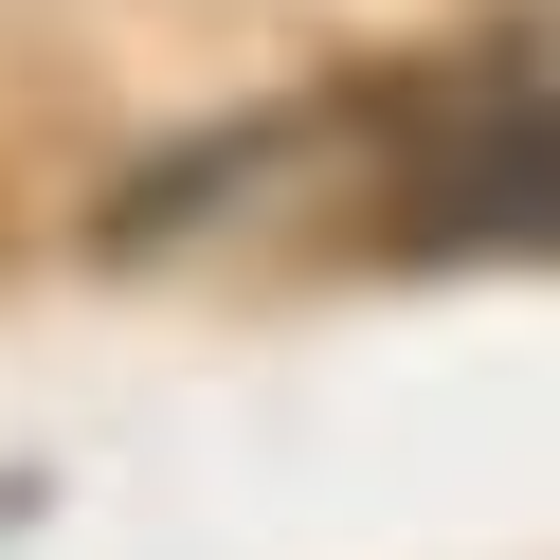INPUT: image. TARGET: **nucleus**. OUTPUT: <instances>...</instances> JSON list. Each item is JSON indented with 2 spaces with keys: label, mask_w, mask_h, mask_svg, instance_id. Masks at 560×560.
<instances>
[{
  "label": "nucleus",
  "mask_w": 560,
  "mask_h": 560,
  "mask_svg": "<svg viewBox=\"0 0 560 560\" xmlns=\"http://www.w3.org/2000/svg\"><path fill=\"white\" fill-rule=\"evenodd\" d=\"M37 506H55V488H37V470H0V542H19V524H37Z\"/></svg>",
  "instance_id": "nucleus-2"
},
{
  "label": "nucleus",
  "mask_w": 560,
  "mask_h": 560,
  "mask_svg": "<svg viewBox=\"0 0 560 560\" xmlns=\"http://www.w3.org/2000/svg\"><path fill=\"white\" fill-rule=\"evenodd\" d=\"M380 254H542L560 271V73L542 55H434L362 109Z\"/></svg>",
  "instance_id": "nucleus-1"
}]
</instances>
